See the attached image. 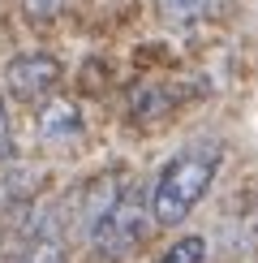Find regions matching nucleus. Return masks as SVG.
<instances>
[{
  "mask_svg": "<svg viewBox=\"0 0 258 263\" xmlns=\"http://www.w3.org/2000/svg\"><path fill=\"white\" fill-rule=\"evenodd\" d=\"M220 164H224V147L215 138L189 142V147H181L177 156H168L164 164H159L155 181H150V194H146L150 220L155 224H181L193 207L207 199Z\"/></svg>",
  "mask_w": 258,
  "mask_h": 263,
  "instance_id": "f257e3e1",
  "label": "nucleus"
},
{
  "mask_svg": "<svg viewBox=\"0 0 258 263\" xmlns=\"http://www.w3.org/2000/svg\"><path fill=\"white\" fill-rule=\"evenodd\" d=\"M146 220H150V203L134 185V177H129L125 190L116 194V203L107 207V212L99 216V224L86 233V242L99 250L103 259H121V255H129V250L146 237Z\"/></svg>",
  "mask_w": 258,
  "mask_h": 263,
  "instance_id": "f03ea898",
  "label": "nucleus"
},
{
  "mask_svg": "<svg viewBox=\"0 0 258 263\" xmlns=\"http://www.w3.org/2000/svg\"><path fill=\"white\" fill-rule=\"evenodd\" d=\"M60 82V61L48 52H22L5 65V95L17 104H39L56 91Z\"/></svg>",
  "mask_w": 258,
  "mask_h": 263,
  "instance_id": "7ed1b4c3",
  "label": "nucleus"
},
{
  "mask_svg": "<svg viewBox=\"0 0 258 263\" xmlns=\"http://www.w3.org/2000/svg\"><path fill=\"white\" fill-rule=\"evenodd\" d=\"M17 263H64V229L56 212H39L30 220V233L22 237Z\"/></svg>",
  "mask_w": 258,
  "mask_h": 263,
  "instance_id": "20e7f679",
  "label": "nucleus"
},
{
  "mask_svg": "<svg viewBox=\"0 0 258 263\" xmlns=\"http://www.w3.org/2000/svg\"><path fill=\"white\" fill-rule=\"evenodd\" d=\"M39 138L52 142V147H56V142L64 147V142L82 138V112H78V104H73V100H48L43 112H39Z\"/></svg>",
  "mask_w": 258,
  "mask_h": 263,
  "instance_id": "39448f33",
  "label": "nucleus"
},
{
  "mask_svg": "<svg viewBox=\"0 0 258 263\" xmlns=\"http://www.w3.org/2000/svg\"><path fill=\"white\" fill-rule=\"evenodd\" d=\"M159 17L172 22V26H193L211 13V0H155Z\"/></svg>",
  "mask_w": 258,
  "mask_h": 263,
  "instance_id": "423d86ee",
  "label": "nucleus"
},
{
  "mask_svg": "<svg viewBox=\"0 0 258 263\" xmlns=\"http://www.w3.org/2000/svg\"><path fill=\"white\" fill-rule=\"evenodd\" d=\"M155 263H207V237H198V233L177 237Z\"/></svg>",
  "mask_w": 258,
  "mask_h": 263,
  "instance_id": "0eeeda50",
  "label": "nucleus"
},
{
  "mask_svg": "<svg viewBox=\"0 0 258 263\" xmlns=\"http://www.w3.org/2000/svg\"><path fill=\"white\" fill-rule=\"evenodd\" d=\"M13 160V129H9V112H5V100H0V168Z\"/></svg>",
  "mask_w": 258,
  "mask_h": 263,
  "instance_id": "6e6552de",
  "label": "nucleus"
},
{
  "mask_svg": "<svg viewBox=\"0 0 258 263\" xmlns=\"http://www.w3.org/2000/svg\"><path fill=\"white\" fill-rule=\"evenodd\" d=\"M60 5H64V0H26V9H30L35 17H52Z\"/></svg>",
  "mask_w": 258,
  "mask_h": 263,
  "instance_id": "1a4fd4ad",
  "label": "nucleus"
}]
</instances>
